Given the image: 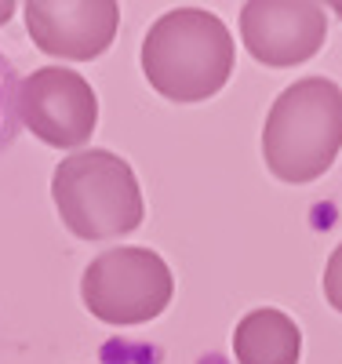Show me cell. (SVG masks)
Instances as JSON below:
<instances>
[{
	"instance_id": "12",
	"label": "cell",
	"mask_w": 342,
	"mask_h": 364,
	"mask_svg": "<svg viewBox=\"0 0 342 364\" xmlns=\"http://www.w3.org/2000/svg\"><path fill=\"white\" fill-rule=\"evenodd\" d=\"M335 11H338V15H342V4H335Z\"/></svg>"
},
{
	"instance_id": "10",
	"label": "cell",
	"mask_w": 342,
	"mask_h": 364,
	"mask_svg": "<svg viewBox=\"0 0 342 364\" xmlns=\"http://www.w3.org/2000/svg\"><path fill=\"white\" fill-rule=\"evenodd\" d=\"M324 299L331 310L342 314V245L328 255V266H324Z\"/></svg>"
},
{
	"instance_id": "8",
	"label": "cell",
	"mask_w": 342,
	"mask_h": 364,
	"mask_svg": "<svg viewBox=\"0 0 342 364\" xmlns=\"http://www.w3.org/2000/svg\"><path fill=\"white\" fill-rule=\"evenodd\" d=\"M233 353L240 364H299L302 331L284 310H252L233 328Z\"/></svg>"
},
{
	"instance_id": "1",
	"label": "cell",
	"mask_w": 342,
	"mask_h": 364,
	"mask_svg": "<svg viewBox=\"0 0 342 364\" xmlns=\"http://www.w3.org/2000/svg\"><path fill=\"white\" fill-rule=\"evenodd\" d=\"M139 58L157 95L168 102H204L233 73V37L219 15L175 8L149 26Z\"/></svg>"
},
{
	"instance_id": "3",
	"label": "cell",
	"mask_w": 342,
	"mask_h": 364,
	"mask_svg": "<svg viewBox=\"0 0 342 364\" xmlns=\"http://www.w3.org/2000/svg\"><path fill=\"white\" fill-rule=\"evenodd\" d=\"M51 197L62 215V226L80 240L128 237L142 226L146 215L132 164L109 149L70 154L55 168Z\"/></svg>"
},
{
	"instance_id": "7",
	"label": "cell",
	"mask_w": 342,
	"mask_h": 364,
	"mask_svg": "<svg viewBox=\"0 0 342 364\" xmlns=\"http://www.w3.org/2000/svg\"><path fill=\"white\" fill-rule=\"evenodd\" d=\"M22 11L33 44L73 63L99 58L120 26V8L113 0H29Z\"/></svg>"
},
{
	"instance_id": "2",
	"label": "cell",
	"mask_w": 342,
	"mask_h": 364,
	"mask_svg": "<svg viewBox=\"0 0 342 364\" xmlns=\"http://www.w3.org/2000/svg\"><path fill=\"white\" fill-rule=\"evenodd\" d=\"M342 149V87L328 77H302L273 99L262 128L269 175L292 186L317 182Z\"/></svg>"
},
{
	"instance_id": "5",
	"label": "cell",
	"mask_w": 342,
	"mask_h": 364,
	"mask_svg": "<svg viewBox=\"0 0 342 364\" xmlns=\"http://www.w3.org/2000/svg\"><path fill=\"white\" fill-rule=\"evenodd\" d=\"M18 120L55 149H77L95 135L99 99L91 84L62 66H41L18 84Z\"/></svg>"
},
{
	"instance_id": "4",
	"label": "cell",
	"mask_w": 342,
	"mask_h": 364,
	"mask_svg": "<svg viewBox=\"0 0 342 364\" xmlns=\"http://www.w3.org/2000/svg\"><path fill=\"white\" fill-rule=\"evenodd\" d=\"M175 277L149 248H109L91 259L80 277V299L106 324H146L168 310Z\"/></svg>"
},
{
	"instance_id": "6",
	"label": "cell",
	"mask_w": 342,
	"mask_h": 364,
	"mask_svg": "<svg viewBox=\"0 0 342 364\" xmlns=\"http://www.w3.org/2000/svg\"><path fill=\"white\" fill-rule=\"evenodd\" d=\"M240 37L255 63L292 70L324 48L328 15L309 0H252L240 8Z\"/></svg>"
},
{
	"instance_id": "11",
	"label": "cell",
	"mask_w": 342,
	"mask_h": 364,
	"mask_svg": "<svg viewBox=\"0 0 342 364\" xmlns=\"http://www.w3.org/2000/svg\"><path fill=\"white\" fill-rule=\"evenodd\" d=\"M11 11H15V4H8V0H4V4H0V22H4Z\"/></svg>"
},
{
	"instance_id": "9",
	"label": "cell",
	"mask_w": 342,
	"mask_h": 364,
	"mask_svg": "<svg viewBox=\"0 0 342 364\" xmlns=\"http://www.w3.org/2000/svg\"><path fill=\"white\" fill-rule=\"evenodd\" d=\"M18 73L15 66L0 55V154L18 139Z\"/></svg>"
}]
</instances>
